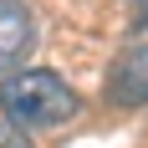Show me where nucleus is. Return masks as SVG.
Listing matches in <instances>:
<instances>
[{
  "label": "nucleus",
  "mask_w": 148,
  "mask_h": 148,
  "mask_svg": "<svg viewBox=\"0 0 148 148\" xmlns=\"http://www.w3.org/2000/svg\"><path fill=\"white\" fill-rule=\"evenodd\" d=\"M77 92L61 82L56 72H41V66H31V72H10L0 82V112L26 133V128H56V123L77 118Z\"/></svg>",
  "instance_id": "nucleus-1"
},
{
  "label": "nucleus",
  "mask_w": 148,
  "mask_h": 148,
  "mask_svg": "<svg viewBox=\"0 0 148 148\" xmlns=\"http://www.w3.org/2000/svg\"><path fill=\"white\" fill-rule=\"evenodd\" d=\"M107 97L118 107H148V41L123 46L107 66Z\"/></svg>",
  "instance_id": "nucleus-2"
},
{
  "label": "nucleus",
  "mask_w": 148,
  "mask_h": 148,
  "mask_svg": "<svg viewBox=\"0 0 148 148\" xmlns=\"http://www.w3.org/2000/svg\"><path fill=\"white\" fill-rule=\"evenodd\" d=\"M36 46V21L21 0H0V72H15Z\"/></svg>",
  "instance_id": "nucleus-3"
},
{
  "label": "nucleus",
  "mask_w": 148,
  "mask_h": 148,
  "mask_svg": "<svg viewBox=\"0 0 148 148\" xmlns=\"http://www.w3.org/2000/svg\"><path fill=\"white\" fill-rule=\"evenodd\" d=\"M0 148H31V138L15 128V123H0Z\"/></svg>",
  "instance_id": "nucleus-4"
},
{
  "label": "nucleus",
  "mask_w": 148,
  "mask_h": 148,
  "mask_svg": "<svg viewBox=\"0 0 148 148\" xmlns=\"http://www.w3.org/2000/svg\"><path fill=\"white\" fill-rule=\"evenodd\" d=\"M133 15H138V21L148 26V0H133Z\"/></svg>",
  "instance_id": "nucleus-5"
}]
</instances>
